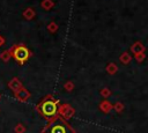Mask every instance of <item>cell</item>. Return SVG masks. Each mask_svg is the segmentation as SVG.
<instances>
[{"label":"cell","instance_id":"1","mask_svg":"<svg viewBox=\"0 0 148 133\" xmlns=\"http://www.w3.org/2000/svg\"><path fill=\"white\" fill-rule=\"evenodd\" d=\"M43 133H75L74 128L59 114L50 118Z\"/></svg>","mask_w":148,"mask_h":133},{"label":"cell","instance_id":"2","mask_svg":"<svg viewBox=\"0 0 148 133\" xmlns=\"http://www.w3.org/2000/svg\"><path fill=\"white\" fill-rule=\"evenodd\" d=\"M58 103H59V101L54 99L52 97V95H47V97L42 99L36 105V110L39 112V114L42 117L50 119L58 114V106H59Z\"/></svg>","mask_w":148,"mask_h":133},{"label":"cell","instance_id":"3","mask_svg":"<svg viewBox=\"0 0 148 133\" xmlns=\"http://www.w3.org/2000/svg\"><path fill=\"white\" fill-rule=\"evenodd\" d=\"M10 50V56L15 59L16 62H18L20 65H23L25 61L29 60L30 56H31V52L30 50L23 45V44H17V45H14L12 46Z\"/></svg>","mask_w":148,"mask_h":133},{"label":"cell","instance_id":"4","mask_svg":"<svg viewBox=\"0 0 148 133\" xmlns=\"http://www.w3.org/2000/svg\"><path fill=\"white\" fill-rule=\"evenodd\" d=\"M74 113H75V110L67 103L61 104L60 106H58V114L61 118H64L65 120H68L69 118H72L74 116Z\"/></svg>","mask_w":148,"mask_h":133},{"label":"cell","instance_id":"5","mask_svg":"<svg viewBox=\"0 0 148 133\" xmlns=\"http://www.w3.org/2000/svg\"><path fill=\"white\" fill-rule=\"evenodd\" d=\"M14 95H15V98L18 99L20 102H27V101L30 98L31 93H30L28 89H25L24 87H22V88H20L16 93H14Z\"/></svg>","mask_w":148,"mask_h":133},{"label":"cell","instance_id":"6","mask_svg":"<svg viewBox=\"0 0 148 133\" xmlns=\"http://www.w3.org/2000/svg\"><path fill=\"white\" fill-rule=\"evenodd\" d=\"M8 87L13 90V93H16L20 88H22V87H23V84H22V82H21L17 77H13V79L8 82Z\"/></svg>","mask_w":148,"mask_h":133},{"label":"cell","instance_id":"7","mask_svg":"<svg viewBox=\"0 0 148 133\" xmlns=\"http://www.w3.org/2000/svg\"><path fill=\"white\" fill-rule=\"evenodd\" d=\"M145 50H146V47H145V45H143L141 42H135V43H133L132 46H131V52L134 53V54H136V53H142V52H145Z\"/></svg>","mask_w":148,"mask_h":133},{"label":"cell","instance_id":"8","mask_svg":"<svg viewBox=\"0 0 148 133\" xmlns=\"http://www.w3.org/2000/svg\"><path fill=\"white\" fill-rule=\"evenodd\" d=\"M99 110L103 111L104 113H109L111 110H112V104L111 102H109L108 99H104L99 103Z\"/></svg>","mask_w":148,"mask_h":133},{"label":"cell","instance_id":"9","mask_svg":"<svg viewBox=\"0 0 148 133\" xmlns=\"http://www.w3.org/2000/svg\"><path fill=\"white\" fill-rule=\"evenodd\" d=\"M22 15H23V17H24L25 20L30 21V20H32V19L35 17V15H36V12H35V9H34V8H31V7H28V8H25V9L23 10Z\"/></svg>","mask_w":148,"mask_h":133},{"label":"cell","instance_id":"10","mask_svg":"<svg viewBox=\"0 0 148 133\" xmlns=\"http://www.w3.org/2000/svg\"><path fill=\"white\" fill-rule=\"evenodd\" d=\"M105 69H106L108 74H111V75H113V74H116V73L118 72V66H117L114 62H109V64L106 65Z\"/></svg>","mask_w":148,"mask_h":133},{"label":"cell","instance_id":"11","mask_svg":"<svg viewBox=\"0 0 148 133\" xmlns=\"http://www.w3.org/2000/svg\"><path fill=\"white\" fill-rule=\"evenodd\" d=\"M119 60H120V62H123V64L127 65V64H130V62H131L132 57H131V54H130L128 52H123V53L120 54V57H119Z\"/></svg>","mask_w":148,"mask_h":133},{"label":"cell","instance_id":"12","mask_svg":"<svg viewBox=\"0 0 148 133\" xmlns=\"http://www.w3.org/2000/svg\"><path fill=\"white\" fill-rule=\"evenodd\" d=\"M40 6H42L43 9H45V10H50L51 8H53L54 2H53V0H43V1L40 2Z\"/></svg>","mask_w":148,"mask_h":133},{"label":"cell","instance_id":"13","mask_svg":"<svg viewBox=\"0 0 148 133\" xmlns=\"http://www.w3.org/2000/svg\"><path fill=\"white\" fill-rule=\"evenodd\" d=\"M47 30L51 32V34H56L58 31V24L54 22V21H51L49 24H47Z\"/></svg>","mask_w":148,"mask_h":133},{"label":"cell","instance_id":"14","mask_svg":"<svg viewBox=\"0 0 148 133\" xmlns=\"http://www.w3.org/2000/svg\"><path fill=\"white\" fill-rule=\"evenodd\" d=\"M10 50H5V51H2L1 52V54H0V58H1V60L3 61V62H7L9 59H10Z\"/></svg>","mask_w":148,"mask_h":133},{"label":"cell","instance_id":"15","mask_svg":"<svg viewBox=\"0 0 148 133\" xmlns=\"http://www.w3.org/2000/svg\"><path fill=\"white\" fill-rule=\"evenodd\" d=\"M112 109H114V111H116L117 113H120V112L124 111V104L120 103V102H117V103H114V104L112 105Z\"/></svg>","mask_w":148,"mask_h":133},{"label":"cell","instance_id":"16","mask_svg":"<svg viewBox=\"0 0 148 133\" xmlns=\"http://www.w3.org/2000/svg\"><path fill=\"white\" fill-rule=\"evenodd\" d=\"M64 89L67 90V91H72V90L74 89V83H73L72 81H67V82H65V84H64Z\"/></svg>","mask_w":148,"mask_h":133},{"label":"cell","instance_id":"17","mask_svg":"<svg viewBox=\"0 0 148 133\" xmlns=\"http://www.w3.org/2000/svg\"><path fill=\"white\" fill-rule=\"evenodd\" d=\"M14 131H15V133H24V132H25V127H24L22 124L18 123V124L15 126Z\"/></svg>","mask_w":148,"mask_h":133},{"label":"cell","instance_id":"18","mask_svg":"<svg viewBox=\"0 0 148 133\" xmlns=\"http://www.w3.org/2000/svg\"><path fill=\"white\" fill-rule=\"evenodd\" d=\"M99 94H101L104 98H108V97L111 95V91H110L108 88H103V89H101V90H99Z\"/></svg>","mask_w":148,"mask_h":133},{"label":"cell","instance_id":"19","mask_svg":"<svg viewBox=\"0 0 148 133\" xmlns=\"http://www.w3.org/2000/svg\"><path fill=\"white\" fill-rule=\"evenodd\" d=\"M134 56H135V60H136L138 62H142V61L145 60V58H146L145 52H142V53H136V54H134Z\"/></svg>","mask_w":148,"mask_h":133},{"label":"cell","instance_id":"20","mask_svg":"<svg viewBox=\"0 0 148 133\" xmlns=\"http://www.w3.org/2000/svg\"><path fill=\"white\" fill-rule=\"evenodd\" d=\"M3 44H5V38H3L1 35H0V47H1Z\"/></svg>","mask_w":148,"mask_h":133},{"label":"cell","instance_id":"21","mask_svg":"<svg viewBox=\"0 0 148 133\" xmlns=\"http://www.w3.org/2000/svg\"><path fill=\"white\" fill-rule=\"evenodd\" d=\"M0 98H1V95H0Z\"/></svg>","mask_w":148,"mask_h":133}]
</instances>
